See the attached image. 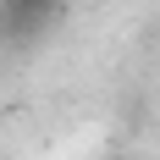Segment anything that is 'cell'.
<instances>
[{
  "label": "cell",
  "instance_id": "6da1fadb",
  "mask_svg": "<svg viewBox=\"0 0 160 160\" xmlns=\"http://www.w3.org/2000/svg\"><path fill=\"white\" fill-rule=\"evenodd\" d=\"M55 11H61V0H0V33L6 39H33Z\"/></svg>",
  "mask_w": 160,
  "mask_h": 160
}]
</instances>
